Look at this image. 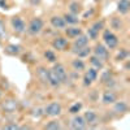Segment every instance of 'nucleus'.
<instances>
[{
	"label": "nucleus",
	"mask_w": 130,
	"mask_h": 130,
	"mask_svg": "<svg viewBox=\"0 0 130 130\" xmlns=\"http://www.w3.org/2000/svg\"><path fill=\"white\" fill-rule=\"evenodd\" d=\"M68 126L70 129H73V130H85V129H89L87 127V124H86V121H85V117L82 116V113L72 115Z\"/></svg>",
	"instance_id": "ddd939ff"
},
{
	"label": "nucleus",
	"mask_w": 130,
	"mask_h": 130,
	"mask_svg": "<svg viewBox=\"0 0 130 130\" xmlns=\"http://www.w3.org/2000/svg\"><path fill=\"white\" fill-rule=\"evenodd\" d=\"M67 8H68V12H70L73 14H78V16H81V13L85 10V7L79 0H70Z\"/></svg>",
	"instance_id": "b1692460"
},
{
	"label": "nucleus",
	"mask_w": 130,
	"mask_h": 130,
	"mask_svg": "<svg viewBox=\"0 0 130 130\" xmlns=\"http://www.w3.org/2000/svg\"><path fill=\"white\" fill-rule=\"evenodd\" d=\"M52 72L55 73V75L59 78V81L61 82V85H67L69 82V72L67 69V67L60 62V61H56L55 64H52L51 67Z\"/></svg>",
	"instance_id": "9d476101"
},
{
	"label": "nucleus",
	"mask_w": 130,
	"mask_h": 130,
	"mask_svg": "<svg viewBox=\"0 0 130 130\" xmlns=\"http://www.w3.org/2000/svg\"><path fill=\"white\" fill-rule=\"evenodd\" d=\"M51 48L55 50L56 52H69L70 48V40L65 37L64 34H59L53 37L50 42Z\"/></svg>",
	"instance_id": "39448f33"
},
{
	"label": "nucleus",
	"mask_w": 130,
	"mask_h": 130,
	"mask_svg": "<svg viewBox=\"0 0 130 130\" xmlns=\"http://www.w3.org/2000/svg\"><path fill=\"white\" fill-rule=\"evenodd\" d=\"M42 127L46 130H61L64 129V125H62V121L60 120V117H55V118H50Z\"/></svg>",
	"instance_id": "393cba45"
},
{
	"label": "nucleus",
	"mask_w": 130,
	"mask_h": 130,
	"mask_svg": "<svg viewBox=\"0 0 130 130\" xmlns=\"http://www.w3.org/2000/svg\"><path fill=\"white\" fill-rule=\"evenodd\" d=\"M0 103H2V108L5 111V113H13V112H16L17 105H18V102H17L16 98L3 99V100H0Z\"/></svg>",
	"instance_id": "aec40b11"
},
{
	"label": "nucleus",
	"mask_w": 130,
	"mask_h": 130,
	"mask_svg": "<svg viewBox=\"0 0 130 130\" xmlns=\"http://www.w3.org/2000/svg\"><path fill=\"white\" fill-rule=\"evenodd\" d=\"M94 2H95V3H99V4H100V3H103V2H104V0H94Z\"/></svg>",
	"instance_id": "e433bc0d"
},
{
	"label": "nucleus",
	"mask_w": 130,
	"mask_h": 130,
	"mask_svg": "<svg viewBox=\"0 0 130 130\" xmlns=\"http://www.w3.org/2000/svg\"><path fill=\"white\" fill-rule=\"evenodd\" d=\"M90 26H91L94 30H96L98 32H102L103 29L107 27V20H105V18H98V20H94Z\"/></svg>",
	"instance_id": "c85d7f7f"
},
{
	"label": "nucleus",
	"mask_w": 130,
	"mask_h": 130,
	"mask_svg": "<svg viewBox=\"0 0 130 130\" xmlns=\"http://www.w3.org/2000/svg\"><path fill=\"white\" fill-rule=\"evenodd\" d=\"M116 13L122 17H127L130 13V0H117Z\"/></svg>",
	"instance_id": "6ab92c4d"
},
{
	"label": "nucleus",
	"mask_w": 130,
	"mask_h": 130,
	"mask_svg": "<svg viewBox=\"0 0 130 130\" xmlns=\"http://www.w3.org/2000/svg\"><path fill=\"white\" fill-rule=\"evenodd\" d=\"M70 68L75 72V73H83L87 68V62L85 59H81L78 56H75L70 60Z\"/></svg>",
	"instance_id": "a211bd4d"
},
{
	"label": "nucleus",
	"mask_w": 130,
	"mask_h": 130,
	"mask_svg": "<svg viewBox=\"0 0 130 130\" xmlns=\"http://www.w3.org/2000/svg\"><path fill=\"white\" fill-rule=\"evenodd\" d=\"M62 18L65 21V24H67V26H70V25H81V22H82L81 16L73 14V13L68 12V10L62 13Z\"/></svg>",
	"instance_id": "5701e85b"
},
{
	"label": "nucleus",
	"mask_w": 130,
	"mask_h": 130,
	"mask_svg": "<svg viewBox=\"0 0 130 130\" xmlns=\"http://www.w3.org/2000/svg\"><path fill=\"white\" fill-rule=\"evenodd\" d=\"M118 98V92L115 90V89H105L103 92H102V96H100V103L104 105V107H111Z\"/></svg>",
	"instance_id": "f8f14e48"
},
{
	"label": "nucleus",
	"mask_w": 130,
	"mask_h": 130,
	"mask_svg": "<svg viewBox=\"0 0 130 130\" xmlns=\"http://www.w3.org/2000/svg\"><path fill=\"white\" fill-rule=\"evenodd\" d=\"M82 74H83L85 77L94 85L95 82H98V77H99V70H96V69L92 68V67H87V68H86V70H85Z\"/></svg>",
	"instance_id": "cd10ccee"
},
{
	"label": "nucleus",
	"mask_w": 130,
	"mask_h": 130,
	"mask_svg": "<svg viewBox=\"0 0 130 130\" xmlns=\"http://www.w3.org/2000/svg\"><path fill=\"white\" fill-rule=\"evenodd\" d=\"M2 127L3 129H9V130H16V129H20V125L17 122H8V124H5Z\"/></svg>",
	"instance_id": "72a5a7b5"
},
{
	"label": "nucleus",
	"mask_w": 130,
	"mask_h": 130,
	"mask_svg": "<svg viewBox=\"0 0 130 130\" xmlns=\"http://www.w3.org/2000/svg\"><path fill=\"white\" fill-rule=\"evenodd\" d=\"M86 62H87L89 67H92V68H95L96 70H99V72L107 67V64H105L104 61H102L99 57H96L95 55H92V53H91L87 59H86Z\"/></svg>",
	"instance_id": "4be33fe9"
},
{
	"label": "nucleus",
	"mask_w": 130,
	"mask_h": 130,
	"mask_svg": "<svg viewBox=\"0 0 130 130\" xmlns=\"http://www.w3.org/2000/svg\"><path fill=\"white\" fill-rule=\"evenodd\" d=\"M5 38H7V25L4 20L0 18V44L5 40Z\"/></svg>",
	"instance_id": "473e14b6"
},
{
	"label": "nucleus",
	"mask_w": 130,
	"mask_h": 130,
	"mask_svg": "<svg viewBox=\"0 0 130 130\" xmlns=\"http://www.w3.org/2000/svg\"><path fill=\"white\" fill-rule=\"evenodd\" d=\"M64 112V105L60 100H52L43 108V116L47 118H55L60 117Z\"/></svg>",
	"instance_id": "20e7f679"
},
{
	"label": "nucleus",
	"mask_w": 130,
	"mask_h": 130,
	"mask_svg": "<svg viewBox=\"0 0 130 130\" xmlns=\"http://www.w3.org/2000/svg\"><path fill=\"white\" fill-rule=\"evenodd\" d=\"M89 44H90V39H89L87 35H86V32L83 31L81 35H78L77 38H74V39L70 40V48H69V52L73 53V55H75V53H77L82 47L89 46Z\"/></svg>",
	"instance_id": "9b49d317"
},
{
	"label": "nucleus",
	"mask_w": 130,
	"mask_h": 130,
	"mask_svg": "<svg viewBox=\"0 0 130 130\" xmlns=\"http://www.w3.org/2000/svg\"><path fill=\"white\" fill-rule=\"evenodd\" d=\"M26 25L27 22L21 14H14L9 18V27L13 34L17 37H22L26 32Z\"/></svg>",
	"instance_id": "7ed1b4c3"
},
{
	"label": "nucleus",
	"mask_w": 130,
	"mask_h": 130,
	"mask_svg": "<svg viewBox=\"0 0 130 130\" xmlns=\"http://www.w3.org/2000/svg\"><path fill=\"white\" fill-rule=\"evenodd\" d=\"M83 109V103L82 102H74L72 105H69L68 108V113L72 116V115H77L79 112H82Z\"/></svg>",
	"instance_id": "c756f323"
},
{
	"label": "nucleus",
	"mask_w": 130,
	"mask_h": 130,
	"mask_svg": "<svg viewBox=\"0 0 130 130\" xmlns=\"http://www.w3.org/2000/svg\"><path fill=\"white\" fill-rule=\"evenodd\" d=\"M116 55H115V61L118 62V64H122L125 60H129V56H130V52H129V48L127 47H121L118 46L116 50Z\"/></svg>",
	"instance_id": "412c9836"
},
{
	"label": "nucleus",
	"mask_w": 130,
	"mask_h": 130,
	"mask_svg": "<svg viewBox=\"0 0 130 130\" xmlns=\"http://www.w3.org/2000/svg\"><path fill=\"white\" fill-rule=\"evenodd\" d=\"M92 48V55H95L96 57H99L102 61H104L105 64H108L111 61L112 59V55H111V52L104 44H103V42H99V40H96L94 42V46H91Z\"/></svg>",
	"instance_id": "423d86ee"
},
{
	"label": "nucleus",
	"mask_w": 130,
	"mask_h": 130,
	"mask_svg": "<svg viewBox=\"0 0 130 130\" xmlns=\"http://www.w3.org/2000/svg\"><path fill=\"white\" fill-rule=\"evenodd\" d=\"M113 78H115L113 70L105 67L104 69H102V70L99 72V77H98V79H99V81H98V82H99L102 86H104V87H105V86L109 83Z\"/></svg>",
	"instance_id": "dca6fc26"
},
{
	"label": "nucleus",
	"mask_w": 130,
	"mask_h": 130,
	"mask_svg": "<svg viewBox=\"0 0 130 130\" xmlns=\"http://www.w3.org/2000/svg\"><path fill=\"white\" fill-rule=\"evenodd\" d=\"M83 31H85V29L81 25H70V26H67L62 30V34L67 37L69 40H72L74 38H77L78 35H81Z\"/></svg>",
	"instance_id": "2eb2a0df"
},
{
	"label": "nucleus",
	"mask_w": 130,
	"mask_h": 130,
	"mask_svg": "<svg viewBox=\"0 0 130 130\" xmlns=\"http://www.w3.org/2000/svg\"><path fill=\"white\" fill-rule=\"evenodd\" d=\"M27 3H29L31 7H39V5L43 3V0H27Z\"/></svg>",
	"instance_id": "f704fd0d"
},
{
	"label": "nucleus",
	"mask_w": 130,
	"mask_h": 130,
	"mask_svg": "<svg viewBox=\"0 0 130 130\" xmlns=\"http://www.w3.org/2000/svg\"><path fill=\"white\" fill-rule=\"evenodd\" d=\"M24 52V48L20 44H16V43H7L4 46V53L8 56H12V57H18L21 53Z\"/></svg>",
	"instance_id": "f3484780"
},
{
	"label": "nucleus",
	"mask_w": 130,
	"mask_h": 130,
	"mask_svg": "<svg viewBox=\"0 0 130 130\" xmlns=\"http://www.w3.org/2000/svg\"><path fill=\"white\" fill-rule=\"evenodd\" d=\"M82 116L85 117V121L86 124H87V127L89 129H95V127H99L102 120H100V115L98 113L95 109H92V108H87Z\"/></svg>",
	"instance_id": "6e6552de"
},
{
	"label": "nucleus",
	"mask_w": 130,
	"mask_h": 130,
	"mask_svg": "<svg viewBox=\"0 0 130 130\" xmlns=\"http://www.w3.org/2000/svg\"><path fill=\"white\" fill-rule=\"evenodd\" d=\"M91 53H92V48H91V46L89 44V46H85V47H82L77 53H75V55L74 56H78V57H81V59H87L90 55H91Z\"/></svg>",
	"instance_id": "7c9ffc66"
},
{
	"label": "nucleus",
	"mask_w": 130,
	"mask_h": 130,
	"mask_svg": "<svg viewBox=\"0 0 130 130\" xmlns=\"http://www.w3.org/2000/svg\"><path fill=\"white\" fill-rule=\"evenodd\" d=\"M35 74H37V79L47 86V77H48V68L44 65H39L35 69Z\"/></svg>",
	"instance_id": "a878e982"
},
{
	"label": "nucleus",
	"mask_w": 130,
	"mask_h": 130,
	"mask_svg": "<svg viewBox=\"0 0 130 130\" xmlns=\"http://www.w3.org/2000/svg\"><path fill=\"white\" fill-rule=\"evenodd\" d=\"M43 59H44L48 64H55L56 61H59V55L55 50L52 48H46L43 51Z\"/></svg>",
	"instance_id": "bb28decb"
},
{
	"label": "nucleus",
	"mask_w": 130,
	"mask_h": 130,
	"mask_svg": "<svg viewBox=\"0 0 130 130\" xmlns=\"http://www.w3.org/2000/svg\"><path fill=\"white\" fill-rule=\"evenodd\" d=\"M46 27V21L43 20L40 16H34L29 20L26 25V32L29 37H39Z\"/></svg>",
	"instance_id": "f03ea898"
},
{
	"label": "nucleus",
	"mask_w": 130,
	"mask_h": 130,
	"mask_svg": "<svg viewBox=\"0 0 130 130\" xmlns=\"http://www.w3.org/2000/svg\"><path fill=\"white\" fill-rule=\"evenodd\" d=\"M48 24L50 26L56 30V31H62L65 27H67V24L62 18V14H59V13H53L48 17Z\"/></svg>",
	"instance_id": "4468645a"
},
{
	"label": "nucleus",
	"mask_w": 130,
	"mask_h": 130,
	"mask_svg": "<svg viewBox=\"0 0 130 130\" xmlns=\"http://www.w3.org/2000/svg\"><path fill=\"white\" fill-rule=\"evenodd\" d=\"M0 7H2L3 9H10V8H9L10 5L7 3V0H0Z\"/></svg>",
	"instance_id": "c9c22d12"
},
{
	"label": "nucleus",
	"mask_w": 130,
	"mask_h": 130,
	"mask_svg": "<svg viewBox=\"0 0 130 130\" xmlns=\"http://www.w3.org/2000/svg\"><path fill=\"white\" fill-rule=\"evenodd\" d=\"M100 39L103 42V44L109 50V51H115L118 46L121 44V40H120V37L117 35V32L112 31L109 27H105L103 29V31L100 32Z\"/></svg>",
	"instance_id": "f257e3e1"
},
{
	"label": "nucleus",
	"mask_w": 130,
	"mask_h": 130,
	"mask_svg": "<svg viewBox=\"0 0 130 130\" xmlns=\"http://www.w3.org/2000/svg\"><path fill=\"white\" fill-rule=\"evenodd\" d=\"M111 113L116 117H122L125 115L129 113L130 111V105H129V102L126 99H121V98H118V99L111 105Z\"/></svg>",
	"instance_id": "0eeeda50"
},
{
	"label": "nucleus",
	"mask_w": 130,
	"mask_h": 130,
	"mask_svg": "<svg viewBox=\"0 0 130 130\" xmlns=\"http://www.w3.org/2000/svg\"><path fill=\"white\" fill-rule=\"evenodd\" d=\"M124 18L125 17L117 14V13L116 14H112L111 17H108L107 25H108V27H109L112 31H115V32H122L125 30V26H126Z\"/></svg>",
	"instance_id": "1a4fd4ad"
},
{
	"label": "nucleus",
	"mask_w": 130,
	"mask_h": 130,
	"mask_svg": "<svg viewBox=\"0 0 130 130\" xmlns=\"http://www.w3.org/2000/svg\"><path fill=\"white\" fill-rule=\"evenodd\" d=\"M85 32H86V35L89 37L90 42H96V40L100 39V32H98L96 30H94L91 26H89L87 29H86Z\"/></svg>",
	"instance_id": "2f4dec72"
},
{
	"label": "nucleus",
	"mask_w": 130,
	"mask_h": 130,
	"mask_svg": "<svg viewBox=\"0 0 130 130\" xmlns=\"http://www.w3.org/2000/svg\"><path fill=\"white\" fill-rule=\"evenodd\" d=\"M3 99V94H2V91H0V100Z\"/></svg>",
	"instance_id": "4c0bfd02"
}]
</instances>
